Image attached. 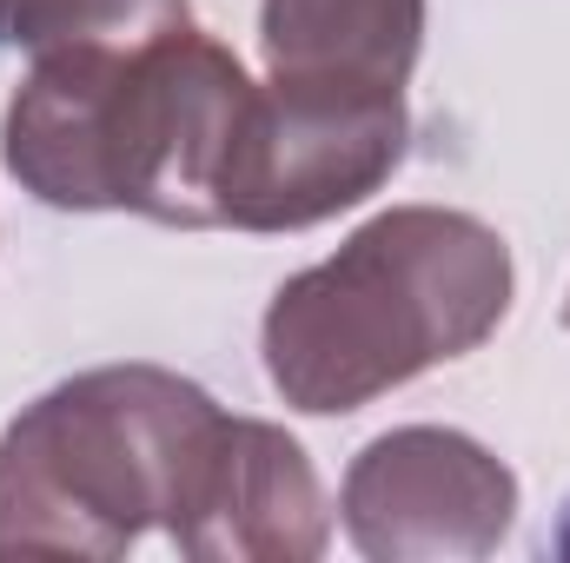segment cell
<instances>
[{
    "label": "cell",
    "instance_id": "6da1fadb",
    "mask_svg": "<svg viewBox=\"0 0 570 563\" xmlns=\"http://www.w3.org/2000/svg\"><path fill=\"white\" fill-rule=\"evenodd\" d=\"M318 557L325 497L273 424L226 418L153 365L87 372L0 437V551L120 557Z\"/></svg>",
    "mask_w": 570,
    "mask_h": 563
},
{
    "label": "cell",
    "instance_id": "7a4b0ae2",
    "mask_svg": "<svg viewBox=\"0 0 570 563\" xmlns=\"http://www.w3.org/2000/svg\"><path fill=\"white\" fill-rule=\"evenodd\" d=\"M253 100L239 60L193 27L134 47H60L7 107V166L47 206L226 226Z\"/></svg>",
    "mask_w": 570,
    "mask_h": 563
},
{
    "label": "cell",
    "instance_id": "3957f363",
    "mask_svg": "<svg viewBox=\"0 0 570 563\" xmlns=\"http://www.w3.org/2000/svg\"><path fill=\"white\" fill-rule=\"evenodd\" d=\"M504 305V239L464 213L405 206L372 219L338 259L279 285L266 312V372L298 412H358L438 358L471 352Z\"/></svg>",
    "mask_w": 570,
    "mask_h": 563
},
{
    "label": "cell",
    "instance_id": "277c9868",
    "mask_svg": "<svg viewBox=\"0 0 570 563\" xmlns=\"http://www.w3.org/2000/svg\"><path fill=\"white\" fill-rule=\"evenodd\" d=\"M511 511V471L458 431H392L345 477V531L365 557H484Z\"/></svg>",
    "mask_w": 570,
    "mask_h": 563
},
{
    "label": "cell",
    "instance_id": "5b68a950",
    "mask_svg": "<svg viewBox=\"0 0 570 563\" xmlns=\"http://www.w3.org/2000/svg\"><path fill=\"white\" fill-rule=\"evenodd\" d=\"M425 0H266V67L285 93L399 100Z\"/></svg>",
    "mask_w": 570,
    "mask_h": 563
},
{
    "label": "cell",
    "instance_id": "8992f818",
    "mask_svg": "<svg viewBox=\"0 0 570 563\" xmlns=\"http://www.w3.org/2000/svg\"><path fill=\"white\" fill-rule=\"evenodd\" d=\"M186 27V0H0V47H134Z\"/></svg>",
    "mask_w": 570,
    "mask_h": 563
},
{
    "label": "cell",
    "instance_id": "52a82bcc",
    "mask_svg": "<svg viewBox=\"0 0 570 563\" xmlns=\"http://www.w3.org/2000/svg\"><path fill=\"white\" fill-rule=\"evenodd\" d=\"M558 557H570V517H564V531H558Z\"/></svg>",
    "mask_w": 570,
    "mask_h": 563
},
{
    "label": "cell",
    "instance_id": "ba28073f",
    "mask_svg": "<svg viewBox=\"0 0 570 563\" xmlns=\"http://www.w3.org/2000/svg\"><path fill=\"white\" fill-rule=\"evenodd\" d=\"M564 318H570V305H564Z\"/></svg>",
    "mask_w": 570,
    "mask_h": 563
}]
</instances>
